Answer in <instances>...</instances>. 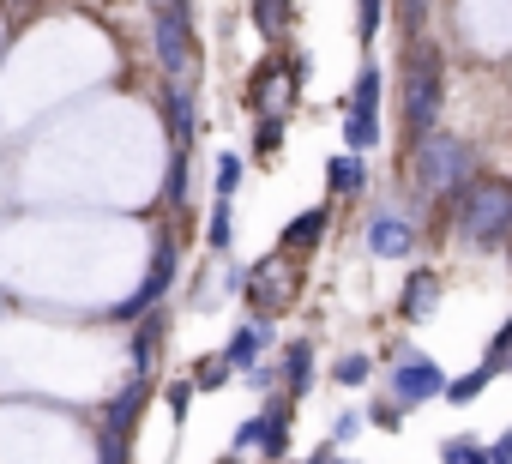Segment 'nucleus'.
<instances>
[{
	"label": "nucleus",
	"instance_id": "obj_1",
	"mask_svg": "<svg viewBox=\"0 0 512 464\" xmlns=\"http://www.w3.org/2000/svg\"><path fill=\"white\" fill-rule=\"evenodd\" d=\"M446 205H452V223L470 248H506L512 242V187L506 181L470 175Z\"/></svg>",
	"mask_w": 512,
	"mask_h": 464
},
{
	"label": "nucleus",
	"instance_id": "obj_2",
	"mask_svg": "<svg viewBox=\"0 0 512 464\" xmlns=\"http://www.w3.org/2000/svg\"><path fill=\"white\" fill-rule=\"evenodd\" d=\"M440 103H446V55L434 43H410V61H404V127L422 139L440 127Z\"/></svg>",
	"mask_w": 512,
	"mask_h": 464
},
{
	"label": "nucleus",
	"instance_id": "obj_3",
	"mask_svg": "<svg viewBox=\"0 0 512 464\" xmlns=\"http://www.w3.org/2000/svg\"><path fill=\"white\" fill-rule=\"evenodd\" d=\"M410 169H416V187L422 193H434V199H452L470 175H476V157H470V145L458 139V133H422L416 139V151H410Z\"/></svg>",
	"mask_w": 512,
	"mask_h": 464
},
{
	"label": "nucleus",
	"instance_id": "obj_4",
	"mask_svg": "<svg viewBox=\"0 0 512 464\" xmlns=\"http://www.w3.org/2000/svg\"><path fill=\"white\" fill-rule=\"evenodd\" d=\"M151 49H157V67L169 73V85L193 79L199 43H193V7H187V0H163V13L151 19Z\"/></svg>",
	"mask_w": 512,
	"mask_h": 464
},
{
	"label": "nucleus",
	"instance_id": "obj_5",
	"mask_svg": "<svg viewBox=\"0 0 512 464\" xmlns=\"http://www.w3.org/2000/svg\"><path fill=\"white\" fill-rule=\"evenodd\" d=\"M175 260H181V254H175V242H169V236H157V254H151V266H145L139 290H133L109 320H115V326H139V320H145V308H157V302L169 296V284H175Z\"/></svg>",
	"mask_w": 512,
	"mask_h": 464
},
{
	"label": "nucleus",
	"instance_id": "obj_6",
	"mask_svg": "<svg viewBox=\"0 0 512 464\" xmlns=\"http://www.w3.org/2000/svg\"><path fill=\"white\" fill-rule=\"evenodd\" d=\"M296 284H302V272L284 266V254H272V260H260V266H247L241 290H247V302H253V320H278V308L290 302Z\"/></svg>",
	"mask_w": 512,
	"mask_h": 464
},
{
	"label": "nucleus",
	"instance_id": "obj_7",
	"mask_svg": "<svg viewBox=\"0 0 512 464\" xmlns=\"http://www.w3.org/2000/svg\"><path fill=\"white\" fill-rule=\"evenodd\" d=\"M284 428H290V404H284V398H266L247 422H235V434H229V458H235V452L284 458Z\"/></svg>",
	"mask_w": 512,
	"mask_h": 464
},
{
	"label": "nucleus",
	"instance_id": "obj_8",
	"mask_svg": "<svg viewBox=\"0 0 512 464\" xmlns=\"http://www.w3.org/2000/svg\"><path fill=\"white\" fill-rule=\"evenodd\" d=\"M446 392V368L434 362V356H422V350H404L398 362H392V404H428V398H440Z\"/></svg>",
	"mask_w": 512,
	"mask_h": 464
},
{
	"label": "nucleus",
	"instance_id": "obj_9",
	"mask_svg": "<svg viewBox=\"0 0 512 464\" xmlns=\"http://www.w3.org/2000/svg\"><path fill=\"white\" fill-rule=\"evenodd\" d=\"M368 254L374 260H410L416 254V223L404 217V211H374L368 217Z\"/></svg>",
	"mask_w": 512,
	"mask_h": 464
},
{
	"label": "nucleus",
	"instance_id": "obj_10",
	"mask_svg": "<svg viewBox=\"0 0 512 464\" xmlns=\"http://www.w3.org/2000/svg\"><path fill=\"white\" fill-rule=\"evenodd\" d=\"M266 344H272V320H241L217 356H223V368H229V374H247V368H260Z\"/></svg>",
	"mask_w": 512,
	"mask_h": 464
},
{
	"label": "nucleus",
	"instance_id": "obj_11",
	"mask_svg": "<svg viewBox=\"0 0 512 464\" xmlns=\"http://www.w3.org/2000/svg\"><path fill=\"white\" fill-rule=\"evenodd\" d=\"M145 398H151V386L133 374L115 398H109V410H103V434L109 440H133V428H139V410H145Z\"/></svg>",
	"mask_w": 512,
	"mask_h": 464
},
{
	"label": "nucleus",
	"instance_id": "obj_12",
	"mask_svg": "<svg viewBox=\"0 0 512 464\" xmlns=\"http://www.w3.org/2000/svg\"><path fill=\"white\" fill-rule=\"evenodd\" d=\"M326 229H332V205H308L284 223V236H278V254H308L326 242Z\"/></svg>",
	"mask_w": 512,
	"mask_h": 464
},
{
	"label": "nucleus",
	"instance_id": "obj_13",
	"mask_svg": "<svg viewBox=\"0 0 512 464\" xmlns=\"http://www.w3.org/2000/svg\"><path fill=\"white\" fill-rule=\"evenodd\" d=\"M362 187H368V157L332 151V157H326V193H332V199H356Z\"/></svg>",
	"mask_w": 512,
	"mask_h": 464
},
{
	"label": "nucleus",
	"instance_id": "obj_14",
	"mask_svg": "<svg viewBox=\"0 0 512 464\" xmlns=\"http://www.w3.org/2000/svg\"><path fill=\"white\" fill-rule=\"evenodd\" d=\"M163 109H169V139H175V151H187V145H193V127H199V103H193V85H169Z\"/></svg>",
	"mask_w": 512,
	"mask_h": 464
},
{
	"label": "nucleus",
	"instance_id": "obj_15",
	"mask_svg": "<svg viewBox=\"0 0 512 464\" xmlns=\"http://www.w3.org/2000/svg\"><path fill=\"white\" fill-rule=\"evenodd\" d=\"M434 296H440V272L434 266H422V272H410L404 278V296H398V314L416 326V320H428V308H434Z\"/></svg>",
	"mask_w": 512,
	"mask_h": 464
},
{
	"label": "nucleus",
	"instance_id": "obj_16",
	"mask_svg": "<svg viewBox=\"0 0 512 464\" xmlns=\"http://www.w3.org/2000/svg\"><path fill=\"white\" fill-rule=\"evenodd\" d=\"M278 386H284L290 398H308V386H314V344H308V338H296V344L284 350V368H278Z\"/></svg>",
	"mask_w": 512,
	"mask_h": 464
},
{
	"label": "nucleus",
	"instance_id": "obj_17",
	"mask_svg": "<svg viewBox=\"0 0 512 464\" xmlns=\"http://www.w3.org/2000/svg\"><path fill=\"white\" fill-rule=\"evenodd\" d=\"M380 91H386L380 61H362V73H356V85H350V97H344V115H380Z\"/></svg>",
	"mask_w": 512,
	"mask_h": 464
},
{
	"label": "nucleus",
	"instance_id": "obj_18",
	"mask_svg": "<svg viewBox=\"0 0 512 464\" xmlns=\"http://www.w3.org/2000/svg\"><path fill=\"white\" fill-rule=\"evenodd\" d=\"M247 7H253V31L272 37V43L296 25V0H247Z\"/></svg>",
	"mask_w": 512,
	"mask_h": 464
},
{
	"label": "nucleus",
	"instance_id": "obj_19",
	"mask_svg": "<svg viewBox=\"0 0 512 464\" xmlns=\"http://www.w3.org/2000/svg\"><path fill=\"white\" fill-rule=\"evenodd\" d=\"M500 374H506V368L476 362L470 374H446V392H440V398H446V404H470V398H482V386H488V380H500Z\"/></svg>",
	"mask_w": 512,
	"mask_h": 464
},
{
	"label": "nucleus",
	"instance_id": "obj_20",
	"mask_svg": "<svg viewBox=\"0 0 512 464\" xmlns=\"http://www.w3.org/2000/svg\"><path fill=\"white\" fill-rule=\"evenodd\" d=\"M380 145V115H344V151L368 157Z\"/></svg>",
	"mask_w": 512,
	"mask_h": 464
},
{
	"label": "nucleus",
	"instance_id": "obj_21",
	"mask_svg": "<svg viewBox=\"0 0 512 464\" xmlns=\"http://www.w3.org/2000/svg\"><path fill=\"white\" fill-rule=\"evenodd\" d=\"M229 242H235V211H229V199H217L211 205V223H205V248L211 254H229Z\"/></svg>",
	"mask_w": 512,
	"mask_h": 464
},
{
	"label": "nucleus",
	"instance_id": "obj_22",
	"mask_svg": "<svg viewBox=\"0 0 512 464\" xmlns=\"http://www.w3.org/2000/svg\"><path fill=\"white\" fill-rule=\"evenodd\" d=\"M440 464H488V446L476 434H452L440 440Z\"/></svg>",
	"mask_w": 512,
	"mask_h": 464
},
{
	"label": "nucleus",
	"instance_id": "obj_23",
	"mask_svg": "<svg viewBox=\"0 0 512 464\" xmlns=\"http://www.w3.org/2000/svg\"><path fill=\"white\" fill-rule=\"evenodd\" d=\"M332 380H338V386H368V380H374V356H362V350H356V356H338V362H332Z\"/></svg>",
	"mask_w": 512,
	"mask_h": 464
},
{
	"label": "nucleus",
	"instance_id": "obj_24",
	"mask_svg": "<svg viewBox=\"0 0 512 464\" xmlns=\"http://www.w3.org/2000/svg\"><path fill=\"white\" fill-rule=\"evenodd\" d=\"M380 25H386V0H356V37L368 49L380 43Z\"/></svg>",
	"mask_w": 512,
	"mask_h": 464
},
{
	"label": "nucleus",
	"instance_id": "obj_25",
	"mask_svg": "<svg viewBox=\"0 0 512 464\" xmlns=\"http://www.w3.org/2000/svg\"><path fill=\"white\" fill-rule=\"evenodd\" d=\"M241 175H247L241 151H223V157H217V199H235V193H241Z\"/></svg>",
	"mask_w": 512,
	"mask_h": 464
},
{
	"label": "nucleus",
	"instance_id": "obj_26",
	"mask_svg": "<svg viewBox=\"0 0 512 464\" xmlns=\"http://www.w3.org/2000/svg\"><path fill=\"white\" fill-rule=\"evenodd\" d=\"M157 332H163V320H139V332H133V374L145 380V368H151V350H157Z\"/></svg>",
	"mask_w": 512,
	"mask_h": 464
},
{
	"label": "nucleus",
	"instance_id": "obj_27",
	"mask_svg": "<svg viewBox=\"0 0 512 464\" xmlns=\"http://www.w3.org/2000/svg\"><path fill=\"white\" fill-rule=\"evenodd\" d=\"M362 416H368V428H386V434H398L410 410H404V404H392V398H380V404H368Z\"/></svg>",
	"mask_w": 512,
	"mask_h": 464
},
{
	"label": "nucleus",
	"instance_id": "obj_28",
	"mask_svg": "<svg viewBox=\"0 0 512 464\" xmlns=\"http://www.w3.org/2000/svg\"><path fill=\"white\" fill-rule=\"evenodd\" d=\"M362 428H368V416H362V410H338V416H332V434H326V446H350Z\"/></svg>",
	"mask_w": 512,
	"mask_h": 464
},
{
	"label": "nucleus",
	"instance_id": "obj_29",
	"mask_svg": "<svg viewBox=\"0 0 512 464\" xmlns=\"http://www.w3.org/2000/svg\"><path fill=\"white\" fill-rule=\"evenodd\" d=\"M223 386H229L223 356H205V368H193V392H223Z\"/></svg>",
	"mask_w": 512,
	"mask_h": 464
},
{
	"label": "nucleus",
	"instance_id": "obj_30",
	"mask_svg": "<svg viewBox=\"0 0 512 464\" xmlns=\"http://www.w3.org/2000/svg\"><path fill=\"white\" fill-rule=\"evenodd\" d=\"M278 139H284V115H260V133H253V151H260V157H272V151H278Z\"/></svg>",
	"mask_w": 512,
	"mask_h": 464
},
{
	"label": "nucleus",
	"instance_id": "obj_31",
	"mask_svg": "<svg viewBox=\"0 0 512 464\" xmlns=\"http://www.w3.org/2000/svg\"><path fill=\"white\" fill-rule=\"evenodd\" d=\"M163 193L181 205L187 199V151H175V163H169V181H163Z\"/></svg>",
	"mask_w": 512,
	"mask_h": 464
},
{
	"label": "nucleus",
	"instance_id": "obj_32",
	"mask_svg": "<svg viewBox=\"0 0 512 464\" xmlns=\"http://www.w3.org/2000/svg\"><path fill=\"white\" fill-rule=\"evenodd\" d=\"M163 404H169V416H187V404H193V380H169V386H163Z\"/></svg>",
	"mask_w": 512,
	"mask_h": 464
},
{
	"label": "nucleus",
	"instance_id": "obj_33",
	"mask_svg": "<svg viewBox=\"0 0 512 464\" xmlns=\"http://www.w3.org/2000/svg\"><path fill=\"white\" fill-rule=\"evenodd\" d=\"M506 356H512V314H506V326L494 332V344H488V356H482V362H494V368H506Z\"/></svg>",
	"mask_w": 512,
	"mask_h": 464
},
{
	"label": "nucleus",
	"instance_id": "obj_34",
	"mask_svg": "<svg viewBox=\"0 0 512 464\" xmlns=\"http://www.w3.org/2000/svg\"><path fill=\"white\" fill-rule=\"evenodd\" d=\"M127 458H133V440H109L103 434V458L97 464H127Z\"/></svg>",
	"mask_w": 512,
	"mask_h": 464
},
{
	"label": "nucleus",
	"instance_id": "obj_35",
	"mask_svg": "<svg viewBox=\"0 0 512 464\" xmlns=\"http://www.w3.org/2000/svg\"><path fill=\"white\" fill-rule=\"evenodd\" d=\"M398 13H404V31H422V19H428V0H398Z\"/></svg>",
	"mask_w": 512,
	"mask_h": 464
},
{
	"label": "nucleus",
	"instance_id": "obj_36",
	"mask_svg": "<svg viewBox=\"0 0 512 464\" xmlns=\"http://www.w3.org/2000/svg\"><path fill=\"white\" fill-rule=\"evenodd\" d=\"M488 464H512V428H506V434L488 446Z\"/></svg>",
	"mask_w": 512,
	"mask_h": 464
},
{
	"label": "nucleus",
	"instance_id": "obj_37",
	"mask_svg": "<svg viewBox=\"0 0 512 464\" xmlns=\"http://www.w3.org/2000/svg\"><path fill=\"white\" fill-rule=\"evenodd\" d=\"M247 380L260 386V392H278V368H247Z\"/></svg>",
	"mask_w": 512,
	"mask_h": 464
},
{
	"label": "nucleus",
	"instance_id": "obj_38",
	"mask_svg": "<svg viewBox=\"0 0 512 464\" xmlns=\"http://www.w3.org/2000/svg\"><path fill=\"white\" fill-rule=\"evenodd\" d=\"M302 464H350V458H338V446H320V452H308Z\"/></svg>",
	"mask_w": 512,
	"mask_h": 464
},
{
	"label": "nucleus",
	"instance_id": "obj_39",
	"mask_svg": "<svg viewBox=\"0 0 512 464\" xmlns=\"http://www.w3.org/2000/svg\"><path fill=\"white\" fill-rule=\"evenodd\" d=\"M506 374H512V356H506Z\"/></svg>",
	"mask_w": 512,
	"mask_h": 464
},
{
	"label": "nucleus",
	"instance_id": "obj_40",
	"mask_svg": "<svg viewBox=\"0 0 512 464\" xmlns=\"http://www.w3.org/2000/svg\"><path fill=\"white\" fill-rule=\"evenodd\" d=\"M157 7H163V0H157Z\"/></svg>",
	"mask_w": 512,
	"mask_h": 464
}]
</instances>
